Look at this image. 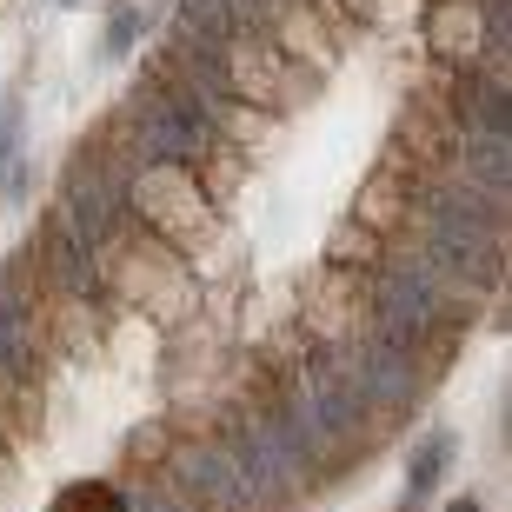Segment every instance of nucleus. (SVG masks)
Masks as SVG:
<instances>
[{
	"label": "nucleus",
	"instance_id": "f257e3e1",
	"mask_svg": "<svg viewBox=\"0 0 512 512\" xmlns=\"http://www.w3.org/2000/svg\"><path fill=\"white\" fill-rule=\"evenodd\" d=\"M87 280H94L100 300L127 306V313H140V320H153V326H193V313L207 300V286H200L187 253H173L167 240H153L147 227H133L127 213H120L107 233H94Z\"/></svg>",
	"mask_w": 512,
	"mask_h": 512
},
{
	"label": "nucleus",
	"instance_id": "f03ea898",
	"mask_svg": "<svg viewBox=\"0 0 512 512\" xmlns=\"http://www.w3.org/2000/svg\"><path fill=\"white\" fill-rule=\"evenodd\" d=\"M120 213L133 227H147L153 240H167L173 253H187V260L213 253V240H220V207L180 160H133L120 173Z\"/></svg>",
	"mask_w": 512,
	"mask_h": 512
},
{
	"label": "nucleus",
	"instance_id": "7ed1b4c3",
	"mask_svg": "<svg viewBox=\"0 0 512 512\" xmlns=\"http://www.w3.org/2000/svg\"><path fill=\"white\" fill-rule=\"evenodd\" d=\"M293 326L306 333L313 353H360L373 333H380V273H360V266H333L320 260V273L300 280V313Z\"/></svg>",
	"mask_w": 512,
	"mask_h": 512
},
{
	"label": "nucleus",
	"instance_id": "20e7f679",
	"mask_svg": "<svg viewBox=\"0 0 512 512\" xmlns=\"http://www.w3.org/2000/svg\"><path fill=\"white\" fill-rule=\"evenodd\" d=\"M213 87H220V100H240V107H260V114L286 120L313 94V74L300 60H286L266 27H247L227 47H213Z\"/></svg>",
	"mask_w": 512,
	"mask_h": 512
},
{
	"label": "nucleus",
	"instance_id": "39448f33",
	"mask_svg": "<svg viewBox=\"0 0 512 512\" xmlns=\"http://www.w3.org/2000/svg\"><path fill=\"white\" fill-rule=\"evenodd\" d=\"M426 200H433V180H419L413 167H399L393 153H380V160L366 167V180L353 187L346 220H360L366 233H380L386 247L399 253L419 233V220H426Z\"/></svg>",
	"mask_w": 512,
	"mask_h": 512
},
{
	"label": "nucleus",
	"instance_id": "423d86ee",
	"mask_svg": "<svg viewBox=\"0 0 512 512\" xmlns=\"http://www.w3.org/2000/svg\"><path fill=\"white\" fill-rule=\"evenodd\" d=\"M459 147H466V120H459L446 100L413 94L393 114V133H386L380 153H393L399 167H413L419 180H433V187H439V180H453V173H459Z\"/></svg>",
	"mask_w": 512,
	"mask_h": 512
},
{
	"label": "nucleus",
	"instance_id": "0eeeda50",
	"mask_svg": "<svg viewBox=\"0 0 512 512\" xmlns=\"http://www.w3.org/2000/svg\"><path fill=\"white\" fill-rule=\"evenodd\" d=\"M419 40L433 67H486V47L499 40V0H433Z\"/></svg>",
	"mask_w": 512,
	"mask_h": 512
},
{
	"label": "nucleus",
	"instance_id": "6e6552de",
	"mask_svg": "<svg viewBox=\"0 0 512 512\" xmlns=\"http://www.w3.org/2000/svg\"><path fill=\"white\" fill-rule=\"evenodd\" d=\"M320 260L360 266V273H386V266H393V247H386L380 233H366L360 220H333V227H326V253H320Z\"/></svg>",
	"mask_w": 512,
	"mask_h": 512
},
{
	"label": "nucleus",
	"instance_id": "1a4fd4ad",
	"mask_svg": "<svg viewBox=\"0 0 512 512\" xmlns=\"http://www.w3.org/2000/svg\"><path fill=\"white\" fill-rule=\"evenodd\" d=\"M180 27H193V34L207 40V47H227L233 34H247V27H260V20L240 7V0H180Z\"/></svg>",
	"mask_w": 512,
	"mask_h": 512
},
{
	"label": "nucleus",
	"instance_id": "9d476101",
	"mask_svg": "<svg viewBox=\"0 0 512 512\" xmlns=\"http://www.w3.org/2000/svg\"><path fill=\"white\" fill-rule=\"evenodd\" d=\"M47 512H127V493L114 479H67Z\"/></svg>",
	"mask_w": 512,
	"mask_h": 512
},
{
	"label": "nucleus",
	"instance_id": "9b49d317",
	"mask_svg": "<svg viewBox=\"0 0 512 512\" xmlns=\"http://www.w3.org/2000/svg\"><path fill=\"white\" fill-rule=\"evenodd\" d=\"M446 459H453V439H446V433H433V439H426V453H413V499H426L439 486Z\"/></svg>",
	"mask_w": 512,
	"mask_h": 512
},
{
	"label": "nucleus",
	"instance_id": "f8f14e48",
	"mask_svg": "<svg viewBox=\"0 0 512 512\" xmlns=\"http://www.w3.org/2000/svg\"><path fill=\"white\" fill-rule=\"evenodd\" d=\"M153 20H160V14H133V7H120V14L107 20V60H120V54H127V47H133L140 34H147Z\"/></svg>",
	"mask_w": 512,
	"mask_h": 512
},
{
	"label": "nucleus",
	"instance_id": "ddd939ff",
	"mask_svg": "<svg viewBox=\"0 0 512 512\" xmlns=\"http://www.w3.org/2000/svg\"><path fill=\"white\" fill-rule=\"evenodd\" d=\"M333 7H340L346 20H366V14H373V0H333Z\"/></svg>",
	"mask_w": 512,
	"mask_h": 512
},
{
	"label": "nucleus",
	"instance_id": "4468645a",
	"mask_svg": "<svg viewBox=\"0 0 512 512\" xmlns=\"http://www.w3.org/2000/svg\"><path fill=\"white\" fill-rule=\"evenodd\" d=\"M240 7H247L253 20H266V14H273V7H280V0H240Z\"/></svg>",
	"mask_w": 512,
	"mask_h": 512
},
{
	"label": "nucleus",
	"instance_id": "2eb2a0df",
	"mask_svg": "<svg viewBox=\"0 0 512 512\" xmlns=\"http://www.w3.org/2000/svg\"><path fill=\"white\" fill-rule=\"evenodd\" d=\"M446 512H486V506H479L473 493H459V499H453V506H446Z\"/></svg>",
	"mask_w": 512,
	"mask_h": 512
}]
</instances>
